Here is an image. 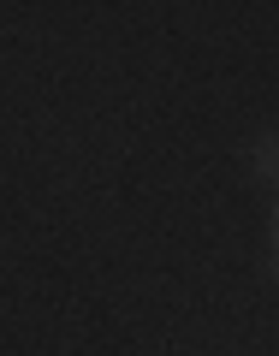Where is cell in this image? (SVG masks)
Listing matches in <instances>:
<instances>
[{
  "mask_svg": "<svg viewBox=\"0 0 279 356\" xmlns=\"http://www.w3.org/2000/svg\"><path fill=\"white\" fill-rule=\"evenodd\" d=\"M250 166H255V178H262L267 191H279V125H267L262 137H255V149H250Z\"/></svg>",
  "mask_w": 279,
  "mask_h": 356,
  "instance_id": "6da1fadb",
  "label": "cell"
},
{
  "mask_svg": "<svg viewBox=\"0 0 279 356\" xmlns=\"http://www.w3.org/2000/svg\"><path fill=\"white\" fill-rule=\"evenodd\" d=\"M273 273H279V202H273Z\"/></svg>",
  "mask_w": 279,
  "mask_h": 356,
  "instance_id": "7a4b0ae2",
  "label": "cell"
}]
</instances>
